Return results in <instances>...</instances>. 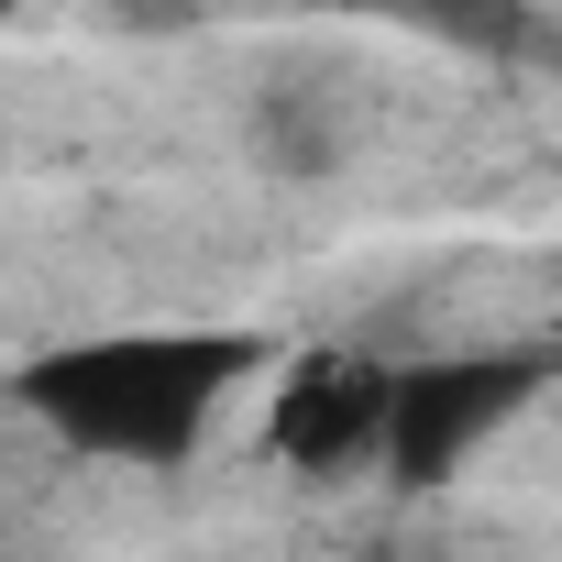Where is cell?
<instances>
[{"instance_id": "6da1fadb", "label": "cell", "mask_w": 562, "mask_h": 562, "mask_svg": "<svg viewBox=\"0 0 562 562\" xmlns=\"http://www.w3.org/2000/svg\"><path fill=\"white\" fill-rule=\"evenodd\" d=\"M265 342L254 331H210V321H144V331H89V342H45L12 364L23 419H45L67 452L89 463H133L166 474L188 463L221 408L254 386Z\"/></svg>"}, {"instance_id": "7a4b0ae2", "label": "cell", "mask_w": 562, "mask_h": 562, "mask_svg": "<svg viewBox=\"0 0 562 562\" xmlns=\"http://www.w3.org/2000/svg\"><path fill=\"white\" fill-rule=\"evenodd\" d=\"M551 386V353L518 342H452V353H397V408H386V474L397 485H452L529 397Z\"/></svg>"}, {"instance_id": "3957f363", "label": "cell", "mask_w": 562, "mask_h": 562, "mask_svg": "<svg viewBox=\"0 0 562 562\" xmlns=\"http://www.w3.org/2000/svg\"><path fill=\"white\" fill-rule=\"evenodd\" d=\"M386 408H397V353L321 342L288 364V386L265 408V441L288 474H364V463H386Z\"/></svg>"}]
</instances>
